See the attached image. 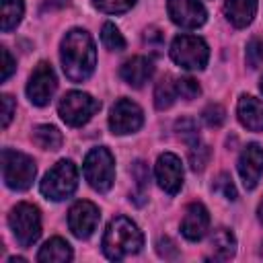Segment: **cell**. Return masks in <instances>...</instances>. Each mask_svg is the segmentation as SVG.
Instances as JSON below:
<instances>
[{
  "label": "cell",
  "instance_id": "19",
  "mask_svg": "<svg viewBox=\"0 0 263 263\" xmlns=\"http://www.w3.org/2000/svg\"><path fill=\"white\" fill-rule=\"evenodd\" d=\"M37 261L39 263H66V261H72V247L64 238L53 236L39 249Z\"/></svg>",
  "mask_w": 263,
  "mask_h": 263
},
{
  "label": "cell",
  "instance_id": "12",
  "mask_svg": "<svg viewBox=\"0 0 263 263\" xmlns=\"http://www.w3.org/2000/svg\"><path fill=\"white\" fill-rule=\"evenodd\" d=\"M99 208L92 201H76L68 212V226L76 238H88L99 224Z\"/></svg>",
  "mask_w": 263,
  "mask_h": 263
},
{
  "label": "cell",
  "instance_id": "33",
  "mask_svg": "<svg viewBox=\"0 0 263 263\" xmlns=\"http://www.w3.org/2000/svg\"><path fill=\"white\" fill-rule=\"evenodd\" d=\"M0 103H2V121L0 123H2V127H8V123H10V119H12L14 111H16V103H14V99L10 95H2Z\"/></svg>",
  "mask_w": 263,
  "mask_h": 263
},
{
  "label": "cell",
  "instance_id": "24",
  "mask_svg": "<svg viewBox=\"0 0 263 263\" xmlns=\"http://www.w3.org/2000/svg\"><path fill=\"white\" fill-rule=\"evenodd\" d=\"M148 177H150V173H148L146 162L144 160H136L134 166H132V179L136 181V191L129 195V199H134L138 205L144 203V197L148 193Z\"/></svg>",
  "mask_w": 263,
  "mask_h": 263
},
{
  "label": "cell",
  "instance_id": "31",
  "mask_svg": "<svg viewBox=\"0 0 263 263\" xmlns=\"http://www.w3.org/2000/svg\"><path fill=\"white\" fill-rule=\"evenodd\" d=\"M199 92H201V86L197 84V80H193V78H189V76L177 80V95H179L181 99L193 101V99L199 97Z\"/></svg>",
  "mask_w": 263,
  "mask_h": 263
},
{
  "label": "cell",
  "instance_id": "36",
  "mask_svg": "<svg viewBox=\"0 0 263 263\" xmlns=\"http://www.w3.org/2000/svg\"><path fill=\"white\" fill-rule=\"evenodd\" d=\"M2 60H4V64H2V76H0V80L6 82L10 78V74L14 72V60H12V55H10V51L6 47H2Z\"/></svg>",
  "mask_w": 263,
  "mask_h": 263
},
{
  "label": "cell",
  "instance_id": "27",
  "mask_svg": "<svg viewBox=\"0 0 263 263\" xmlns=\"http://www.w3.org/2000/svg\"><path fill=\"white\" fill-rule=\"evenodd\" d=\"M175 129H177V134H179L187 144H195V142L199 140L197 121L191 119V117H181V119L175 123Z\"/></svg>",
  "mask_w": 263,
  "mask_h": 263
},
{
  "label": "cell",
  "instance_id": "7",
  "mask_svg": "<svg viewBox=\"0 0 263 263\" xmlns=\"http://www.w3.org/2000/svg\"><path fill=\"white\" fill-rule=\"evenodd\" d=\"M168 51L173 62L185 70H203L210 60V47L197 35H177Z\"/></svg>",
  "mask_w": 263,
  "mask_h": 263
},
{
  "label": "cell",
  "instance_id": "5",
  "mask_svg": "<svg viewBox=\"0 0 263 263\" xmlns=\"http://www.w3.org/2000/svg\"><path fill=\"white\" fill-rule=\"evenodd\" d=\"M82 171H84V179L88 181V185L95 191L107 193L113 187V181H115V160H113V154L105 146L92 148L86 154Z\"/></svg>",
  "mask_w": 263,
  "mask_h": 263
},
{
  "label": "cell",
  "instance_id": "35",
  "mask_svg": "<svg viewBox=\"0 0 263 263\" xmlns=\"http://www.w3.org/2000/svg\"><path fill=\"white\" fill-rule=\"evenodd\" d=\"M156 251H158V255L160 257H164V259H175L177 257V247H175V242L171 240V238H160L158 242H156Z\"/></svg>",
  "mask_w": 263,
  "mask_h": 263
},
{
  "label": "cell",
  "instance_id": "9",
  "mask_svg": "<svg viewBox=\"0 0 263 263\" xmlns=\"http://www.w3.org/2000/svg\"><path fill=\"white\" fill-rule=\"evenodd\" d=\"M55 88H58V80H55L53 68L47 62H39L35 66V70L31 72L29 82H27V97H29V101L33 105H37V107H45L51 101Z\"/></svg>",
  "mask_w": 263,
  "mask_h": 263
},
{
  "label": "cell",
  "instance_id": "13",
  "mask_svg": "<svg viewBox=\"0 0 263 263\" xmlns=\"http://www.w3.org/2000/svg\"><path fill=\"white\" fill-rule=\"evenodd\" d=\"M154 175H156L160 189H164L168 195H175L183 185V164L179 156L173 152L160 154L154 166Z\"/></svg>",
  "mask_w": 263,
  "mask_h": 263
},
{
  "label": "cell",
  "instance_id": "23",
  "mask_svg": "<svg viewBox=\"0 0 263 263\" xmlns=\"http://www.w3.org/2000/svg\"><path fill=\"white\" fill-rule=\"evenodd\" d=\"M31 138H33V142H35L39 148H43V150H60V146H62V142H64L60 129L53 127V125H37V127L33 129V136H31Z\"/></svg>",
  "mask_w": 263,
  "mask_h": 263
},
{
  "label": "cell",
  "instance_id": "2",
  "mask_svg": "<svg viewBox=\"0 0 263 263\" xmlns=\"http://www.w3.org/2000/svg\"><path fill=\"white\" fill-rule=\"evenodd\" d=\"M144 245L142 230L125 216H117L107 224V230L103 234V253L111 261H121L129 255L140 253Z\"/></svg>",
  "mask_w": 263,
  "mask_h": 263
},
{
  "label": "cell",
  "instance_id": "22",
  "mask_svg": "<svg viewBox=\"0 0 263 263\" xmlns=\"http://www.w3.org/2000/svg\"><path fill=\"white\" fill-rule=\"evenodd\" d=\"M177 80H173L171 76H164L160 78V82H156V88H154V107L158 111H164L168 109L175 99H177Z\"/></svg>",
  "mask_w": 263,
  "mask_h": 263
},
{
  "label": "cell",
  "instance_id": "39",
  "mask_svg": "<svg viewBox=\"0 0 263 263\" xmlns=\"http://www.w3.org/2000/svg\"><path fill=\"white\" fill-rule=\"evenodd\" d=\"M259 90H261V95H263V78H261V84H259Z\"/></svg>",
  "mask_w": 263,
  "mask_h": 263
},
{
  "label": "cell",
  "instance_id": "21",
  "mask_svg": "<svg viewBox=\"0 0 263 263\" xmlns=\"http://www.w3.org/2000/svg\"><path fill=\"white\" fill-rule=\"evenodd\" d=\"M25 14L23 0H0V29L2 33H10Z\"/></svg>",
  "mask_w": 263,
  "mask_h": 263
},
{
  "label": "cell",
  "instance_id": "37",
  "mask_svg": "<svg viewBox=\"0 0 263 263\" xmlns=\"http://www.w3.org/2000/svg\"><path fill=\"white\" fill-rule=\"evenodd\" d=\"M257 216H259V220L263 222V199H261V203H259V208H257Z\"/></svg>",
  "mask_w": 263,
  "mask_h": 263
},
{
  "label": "cell",
  "instance_id": "26",
  "mask_svg": "<svg viewBox=\"0 0 263 263\" xmlns=\"http://www.w3.org/2000/svg\"><path fill=\"white\" fill-rule=\"evenodd\" d=\"M210 154H212L210 148L201 140H197L195 144H189V164H191V168L193 171H203L208 160H210Z\"/></svg>",
  "mask_w": 263,
  "mask_h": 263
},
{
  "label": "cell",
  "instance_id": "32",
  "mask_svg": "<svg viewBox=\"0 0 263 263\" xmlns=\"http://www.w3.org/2000/svg\"><path fill=\"white\" fill-rule=\"evenodd\" d=\"M245 58H247V66H249V68H259L261 62H263V41L257 39V37H253V39L247 43V53H245Z\"/></svg>",
  "mask_w": 263,
  "mask_h": 263
},
{
  "label": "cell",
  "instance_id": "1",
  "mask_svg": "<svg viewBox=\"0 0 263 263\" xmlns=\"http://www.w3.org/2000/svg\"><path fill=\"white\" fill-rule=\"evenodd\" d=\"M60 60L68 80H86L97 66V49L92 37L84 29H72L64 35L60 45Z\"/></svg>",
  "mask_w": 263,
  "mask_h": 263
},
{
  "label": "cell",
  "instance_id": "11",
  "mask_svg": "<svg viewBox=\"0 0 263 263\" xmlns=\"http://www.w3.org/2000/svg\"><path fill=\"white\" fill-rule=\"evenodd\" d=\"M171 21L183 29H197L205 23L208 12L199 0H166Z\"/></svg>",
  "mask_w": 263,
  "mask_h": 263
},
{
  "label": "cell",
  "instance_id": "6",
  "mask_svg": "<svg viewBox=\"0 0 263 263\" xmlns=\"http://www.w3.org/2000/svg\"><path fill=\"white\" fill-rule=\"evenodd\" d=\"M8 226L21 247H31L41 236V214L33 203H16L8 214Z\"/></svg>",
  "mask_w": 263,
  "mask_h": 263
},
{
  "label": "cell",
  "instance_id": "8",
  "mask_svg": "<svg viewBox=\"0 0 263 263\" xmlns=\"http://www.w3.org/2000/svg\"><path fill=\"white\" fill-rule=\"evenodd\" d=\"M99 109H101V103L95 97H90L88 92H82V90L66 92L60 99V105H58V113H60L62 121L72 125V127L84 125Z\"/></svg>",
  "mask_w": 263,
  "mask_h": 263
},
{
  "label": "cell",
  "instance_id": "38",
  "mask_svg": "<svg viewBox=\"0 0 263 263\" xmlns=\"http://www.w3.org/2000/svg\"><path fill=\"white\" fill-rule=\"evenodd\" d=\"M8 263H25V259L23 257H10Z\"/></svg>",
  "mask_w": 263,
  "mask_h": 263
},
{
  "label": "cell",
  "instance_id": "16",
  "mask_svg": "<svg viewBox=\"0 0 263 263\" xmlns=\"http://www.w3.org/2000/svg\"><path fill=\"white\" fill-rule=\"evenodd\" d=\"M152 74H154V64L146 55H134L125 60L119 68V76L123 78V82H127L134 88H142L152 78Z\"/></svg>",
  "mask_w": 263,
  "mask_h": 263
},
{
  "label": "cell",
  "instance_id": "25",
  "mask_svg": "<svg viewBox=\"0 0 263 263\" xmlns=\"http://www.w3.org/2000/svg\"><path fill=\"white\" fill-rule=\"evenodd\" d=\"M101 41L111 51H123L125 49V39H123V35L119 33V29L113 23H105L103 25V29H101Z\"/></svg>",
  "mask_w": 263,
  "mask_h": 263
},
{
  "label": "cell",
  "instance_id": "14",
  "mask_svg": "<svg viewBox=\"0 0 263 263\" xmlns=\"http://www.w3.org/2000/svg\"><path fill=\"white\" fill-rule=\"evenodd\" d=\"M238 175L245 189H255L263 175V148L259 144H247L238 156Z\"/></svg>",
  "mask_w": 263,
  "mask_h": 263
},
{
  "label": "cell",
  "instance_id": "4",
  "mask_svg": "<svg viewBox=\"0 0 263 263\" xmlns=\"http://www.w3.org/2000/svg\"><path fill=\"white\" fill-rule=\"evenodd\" d=\"M78 187V168L72 160L55 162L43 177L39 189L51 201H62L70 197Z\"/></svg>",
  "mask_w": 263,
  "mask_h": 263
},
{
  "label": "cell",
  "instance_id": "34",
  "mask_svg": "<svg viewBox=\"0 0 263 263\" xmlns=\"http://www.w3.org/2000/svg\"><path fill=\"white\" fill-rule=\"evenodd\" d=\"M162 41H164V37H162V33H160V29H156V27L146 29V33H144V43H146L150 49H154V51L162 49Z\"/></svg>",
  "mask_w": 263,
  "mask_h": 263
},
{
  "label": "cell",
  "instance_id": "3",
  "mask_svg": "<svg viewBox=\"0 0 263 263\" xmlns=\"http://www.w3.org/2000/svg\"><path fill=\"white\" fill-rule=\"evenodd\" d=\"M35 173H37V166L29 154L12 148L2 150V179L8 189H14V191L29 189L35 181Z\"/></svg>",
  "mask_w": 263,
  "mask_h": 263
},
{
  "label": "cell",
  "instance_id": "30",
  "mask_svg": "<svg viewBox=\"0 0 263 263\" xmlns=\"http://www.w3.org/2000/svg\"><path fill=\"white\" fill-rule=\"evenodd\" d=\"M216 193H220L222 197H226V199H230V201H234L236 199V187H234V183H232V179H230V175L228 173H220L218 177H216V181H214V187H212Z\"/></svg>",
  "mask_w": 263,
  "mask_h": 263
},
{
  "label": "cell",
  "instance_id": "17",
  "mask_svg": "<svg viewBox=\"0 0 263 263\" xmlns=\"http://www.w3.org/2000/svg\"><path fill=\"white\" fill-rule=\"evenodd\" d=\"M236 115H238V121L247 129H251V132H263V105L255 97L242 95L238 99Z\"/></svg>",
  "mask_w": 263,
  "mask_h": 263
},
{
  "label": "cell",
  "instance_id": "15",
  "mask_svg": "<svg viewBox=\"0 0 263 263\" xmlns=\"http://www.w3.org/2000/svg\"><path fill=\"white\" fill-rule=\"evenodd\" d=\"M210 228V214L205 210L203 203L199 201H193L185 208V216L181 220V232L187 240L195 242V240H201L205 236Z\"/></svg>",
  "mask_w": 263,
  "mask_h": 263
},
{
  "label": "cell",
  "instance_id": "20",
  "mask_svg": "<svg viewBox=\"0 0 263 263\" xmlns=\"http://www.w3.org/2000/svg\"><path fill=\"white\" fill-rule=\"evenodd\" d=\"M210 251L212 259L216 261H228L236 253V238L228 228H218L210 238Z\"/></svg>",
  "mask_w": 263,
  "mask_h": 263
},
{
  "label": "cell",
  "instance_id": "28",
  "mask_svg": "<svg viewBox=\"0 0 263 263\" xmlns=\"http://www.w3.org/2000/svg\"><path fill=\"white\" fill-rule=\"evenodd\" d=\"M95 8H99L101 12H107V14H121V12H127L136 0H92Z\"/></svg>",
  "mask_w": 263,
  "mask_h": 263
},
{
  "label": "cell",
  "instance_id": "29",
  "mask_svg": "<svg viewBox=\"0 0 263 263\" xmlns=\"http://www.w3.org/2000/svg\"><path fill=\"white\" fill-rule=\"evenodd\" d=\"M201 119L208 127H220L224 121H226V111L222 105L218 103H210L203 111H201Z\"/></svg>",
  "mask_w": 263,
  "mask_h": 263
},
{
  "label": "cell",
  "instance_id": "10",
  "mask_svg": "<svg viewBox=\"0 0 263 263\" xmlns=\"http://www.w3.org/2000/svg\"><path fill=\"white\" fill-rule=\"evenodd\" d=\"M144 123V111L140 105H136L129 99H119L109 113V127L113 134L123 136V134H134L142 127Z\"/></svg>",
  "mask_w": 263,
  "mask_h": 263
},
{
  "label": "cell",
  "instance_id": "18",
  "mask_svg": "<svg viewBox=\"0 0 263 263\" xmlns=\"http://www.w3.org/2000/svg\"><path fill=\"white\" fill-rule=\"evenodd\" d=\"M224 14L236 29H242L251 25L257 14V0H226Z\"/></svg>",
  "mask_w": 263,
  "mask_h": 263
}]
</instances>
